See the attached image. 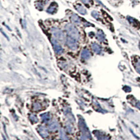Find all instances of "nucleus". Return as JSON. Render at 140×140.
I'll list each match as a JSON object with an SVG mask.
<instances>
[{
  "instance_id": "aec40b11",
  "label": "nucleus",
  "mask_w": 140,
  "mask_h": 140,
  "mask_svg": "<svg viewBox=\"0 0 140 140\" xmlns=\"http://www.w3.org/2000/svg\"><path fill=\"white\" fill-rule=\"evenodd\" d=\"M29 119H30L31 121H32L33 123H37L38 121V119L37 118V116H36L34 115V114H31L29 116Z\"/></svg>"
},
{
  "instance_id": "f8f14e48",
  "label": "nucleus",
  "mask_w": 140,
  "mask_h": 140,
  "mask_svg": "<svg viewBox=\"0 0 140 140\" xmlns=\"http://www.w3.org/2000/svg\"><path fill=\"white\" fill-rule=\"evenodd\" d=\"M76 9L79 13L82 15H85L87 13V11L83 6L80 5H77L76 6Z\"/></svg>"
},
{
  "instance_id": "423d86ee",
  "label": "nucleus",
  "mask_w": 140,
  "mask_h": 140,
  "mask_svg": "<svg viewBox=\"0 0 140 140\" xmlns=\"http://www.w3.org/2000/svg\"><path fill=\"white\" fill-rule=\"evenodd\" d=\"M59 124L56 121H53L50 122L48 125V128L52 132H55L58 129Z\"/></svg>"
},
{
  "instance_id": "0eeeda50",
  "label": "nucleus",
  "mask_w": 140,
  "mask_h": 140,
  "mask_svg": "<svg viewBox=\"0 0 140 140\" xmlns=\"http://www.w3.org/2000/svg\"><path fill=\"white\" fill-rule=\"evenodd\" d=\"M38 131L40 134L43 137H47L48 136V132L47 130L45 127L40 126L39 127L38 129Z\"/></svg>"
},
{
  "instance_id": "20e7f679",
  "label": "nucleus",
  "mask_w": 140,
  "mask_h": 140,
  "mask_svg": "<svg viewBox=\"0 0 140 140\" xmlns=\"http://www.w3.org/2000/svg\"><path fill=\"white\" fill-rule=\"evenodd\" d=\"M51 32L55 38L60 41V42H63L65 40V37H64L63 32L60 29L56 28V27H53L51 29Z\"/></svg>"
},
{
  "instance_id": "dca6fc26",
  "label": "nucleus",
  "mask_w": 140,
  "mask_h": 140,
  "mask_svg": "<svg viewBox=\"0 0 140 140\" xmlns=\"http://www.w3.org/2000/svg\"><path fill=\"white\" fill-rule=\"evenodd\" d=\"M57 8L56 5L55 4H52L51 6H50L47 10V12L49 14H52L56 12Z\"/></svg>"
},
{
  "instance_id": "a211bd4d",
  "label": "nucleus",
  "mask_w": 140,
  "mask_h": 140,
  "mask_svg": "<svg viewBox=\"0 0 140 140\" xmlns=\"http://www.w3.org/2000/svg\"><path fill=\"white\" fill-rule=\"evenodd\" d=\"M60 138L63 140H67L68 139V137L67 135H66V134L65 132L64 131V129L61 128L60 131Z\"/></svg>"
},
{
  "instance_id": "4be33fe9",
  "label": "nucleus",
  "mask_w": 140,
  "mask_h": 140,
  "mask_svg": "<svg viewBox=\"0 0 140 140\" xmlns=\"http://www.w3.org/2000/svg\"><path fill=\"white\" fill-rule=\"evenodd\" d=\"M91 15L94 18H96V19L98 18L99 17V14L97 12H96V11H93V12H92Z\"/></svg>"
},
{
  "instance_id": "9d476101",
  "label": "nucleus",
  "mask_w": 140,
  "mask_h": 140,
  "mask_svg": "<svg viewBox=\"0 0 140 140\" xmlns=\"http://www.w3.org/2000/svg\"><path fill=\"white\" fill-rule=\"evenodd\" d=\"M91 54L88 50L84 49L81 52V57L84 59H88L90 58Z\"/></svg>"
},
{
  "instance_id": "39448f33",
  "label": "nucleus",
  "mask_w": 140,
  "mask_h": 140,
  "mask_svg": "<svg viewBox=\"0 0 140 140\" xmlns=\"http://www.w3.org/2000/svg\"><path fill=\"white\" fill-rule=\"evenodd\" d=\"M51 42L52 45H53L54 49L55 52H56V54L59 55L63 54V49L58 44L56 39L54 38H52Z\"/></svg>"
},
{
  "instance_id": "2eb2a0df",
  "label": "nucleus",
  "mask_w": 140,
  "mask_h": 140,
  "mask_svg": "<svg viewBox=\"0 0 140 140\" xmlns=\"http://www.w3.org/2000/svg\"><path fill=\"white\" fill-rule=\"evenodd\" d=\"M41 118L45 122H47L50 120V114L49 113H45L41 114Z\"/></svg>"
},
{
  "instance_id": "6ab92c4d",
  "label": "nucleus",
  "mask_w": 140,
  "mask_h": 140,
  "mask_svg": "<svg viewBox=\"0 0 140 140\" xmlns=\"http://www.w3.org/2000/svg\"><path fill=\"white\" fill-rule=\"evenodd\" d=\"M66 128H67V131L69 133H72L73 132V127L70 123H67V124H66Z\"/></svg>"
},
{
  "instance_id": "b1692460",
  "label": "nucleus",
  "mask_w": 140,
  "mask_h": 140,
  "mask_svg": "<svg viewBox=\"0 0 140 140\" xmlns=\"http://www.w3.org/2000/svg\"><path fill=\"white\" fill-rule=\"evenodd\" d=\"M81 1L82 3H84L86 4H88L89 3V2H90V1H89V0H81Z\"/></svg>"
},
{
  "instance_id": "1a4fd4ad",
  "label": "nucleus",
  "mask_w": 140,
  "mask_h": 140,
  "mask_svg": "<svg viewBox=\"0 0 140 140\" xmlns=\"http://www.w3.org/2000/svg\"><path fill=\"white\" fill-rule=\"evenodd\" d=\"M133 65L135 70L140 74V58H136L133 61Z\"/></svg>"
},
{
  "instance_id": "412c9836",
  "label": "nucleus",
  "mask_w": 140,
  "mask_h": 140,
  "mask_svg": "<svg viewBox=\"0 0 140 140\" xmlns=\"http://www.w3.org/2000/svg\"><path fill=\"white\" fill-rule=\"evenodd\" d=\"M36 6L37 8L39 10H42L44 8V5L43 3H40V2H38L37 3H36Z\"/></svg>"
},
{
  "instance_id": "f257e3e1",
  "label": "nucleus",
  "mask_w": 140,
  "mask_h": 140,
  "mask_svg": "<svg viewBox=\"0 0 140 140\" xmlns=\"http://www.w3.org/2000/svg\"><path fill=\"white\" fill-rule=\"evenodd\" d=\"M79 127L80 130L82 133L81 139H91V136L90 131H89V128L86 125L84 119L81 116H80L79 119Z\"/></svg>"
},
{
  "instance_id": "5701e85b",
  "label": "nucleus",
  "mask_w": 140,
  "mask_h": 140,
  "mask_svg": "<svg viewBox=\"0 0 140 140\" xmlns=\"http://www.w3.org/2000/svg\"><path fill=\"white\" fill-rule=\"evenodd\" d=\"M135 107L136 108H137L139 109L140 110V102L139 101H137L136 102V104H135Z\"/></svg>"
},
{
  "instance_id": "4468645a",
  "label": "nucleus",
  "mask_w": 140,
  "mask_h": 140,
  "mask_svg": "<svg viewBox=\"0 0 140 140\" xmlns=\"http://www.w3.org/2000/svg\"><path fill=\"white\" fill-rule=\"evenodd\" d=\"M70 20L72 22L75 23L79 24L80 23V18L76 14H75L72 15V16L70 17Z\"/></svg>"
},
{
  "instance_id": "ddd939ff",
  "label": "nucleus",
  "mask_w": 140,
  "mask_h": 140,
  "mask_svg": "<svg viewBox=\"0 0 140 140\" xmlns=\"http://www.w3.org/2000/svg\"><path fill=\"white\" fill-rule=\"evenodd\" d=\"M97 37L98 38V40L100 41L101 42H104L105 40L104 34L103 33V32L101 31H99L98 32V33L97 34Z\"/></svg>"
},
{
  "instance_id": "f03ea898",
  "label": "nucleus",
  "mask_w": 140,
  "mask_h": 140,
  "mask_svg": "<svg viewBox=\"0 0 140 140\" xmlns=\"http://www.w3.org/2000/svg\"><path fill=\"white\" fill-rule=\"evenodd\" d=\"M65 30L69 36L76 39V40H79V32L74 25L72 24H67L65 26Z\"/></svg>"
},
{
  "instance_id": "9b49d317",
  "label": "nucleus",
  "mask_w": 140,
  "mask_h": 140,
  "mask_svg": "<svg viewBox=\"0 0 140 140\" xmlns=\"http://www.w3.org/2000/svg\"><path fill=\"white\" fill-rule=\"evenodd\" d=\"M95 134L96 137L99 140H104V139H108L106 136H105V135L104 133L102 132L96 131L95 133Z\"/></svg>"
},
{
  "instance_id": "f3484780",
  "label": "nucleus",
  "mask_w": 140,
  "mask_h": 140,
  "mask_svg": "<svg viewBox=\"0 0 140 140\" xmlns=\"http://www.w3.org/2000/svg\"><path fill=\"white\" fill-rule=\"evenodd\" d=\"M42 109V105L39 102H35L33 104V110L35 111H39Z\"/></svg>"
},
{
  "instance_id": "7ed1b4c3",
  "label": "nucleus",
  "mask_w": 140,
  "mask_h": 140,
  "mask_svg": "<svg viewBox=\"0 0 140 140\" xmlns=\"http://www.w3.org/2000/svg\"><path fill=\"white\" fill-rule=\"evenodd\" d=\"M77 40H76V39L69 36L66 40V45H67V46L70 49L72 50H76L77 49L78 47V44Z\"/></svg>"
},
{
  "instance_id": "6e6552de",
  "label": "nucleus",
  "mask_w": 140,
  "mask_h": 140,
  "mask_svg": "<svg viewBox=\"0 0 140 140\" xmlns=\"http://www.w3.org/2000/svg\"><path fill=\"white\" fill-rule=\"evenodd\" d=\"M91 47L93 51L95 52L96 53H97L98 54H101V52H102L101 47L98 44H97L96 43L92 44L91 45Z\"/></svg>"
}]
</instances>
